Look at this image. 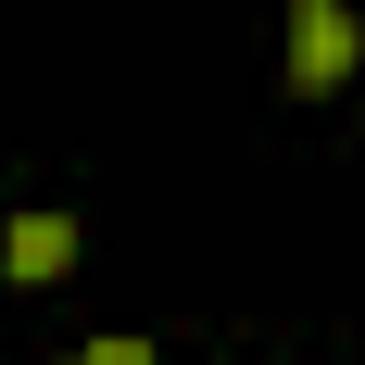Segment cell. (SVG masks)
Instances as JSON below:
<instances>
[{
    "instance_id": "1",
    "label": "cell",
    "mask_w": 365,
    "mask_h": 365,
    "mask_svg": "<svg viewBox=\"0 0 365 365\" xmlns=\"http://www.w3.org/2000/svg\"><path fill=\"white\" fill-rule=\"evenodd\" d=\"M353 63H365V13L353 0H290V88L302 101L353 88Z\"/></svg>"
},
{
    "instance_id": "2",
    "label": "cell",
    "mask_w": 365,
    "mask_h": 365,
    "mask_svg": "<svg viewBox=\"0 0 365 365\" xmlns=\"http://www.w3.org/2000/svg\"><path fill=\"white\" fill-rule=\"evenodd\" d=\"M0 277H13V290L76 277V215H13V227H0Z\"/></svg>"
},
{
    "instance_id": "3",
    "label": "cell",
    "mask_w": 365,
    "mask_h": 365,
    "mask_svg": "<svg viewBox=\"0 0 365 365\" xmlns=\"http://www.w3.org/2000/svg\"><path fill=\"white\" fill-rule=\"evenodd\" d=\"M76 365H151V340H76Z\"/></svg>"
}]
</instances>
